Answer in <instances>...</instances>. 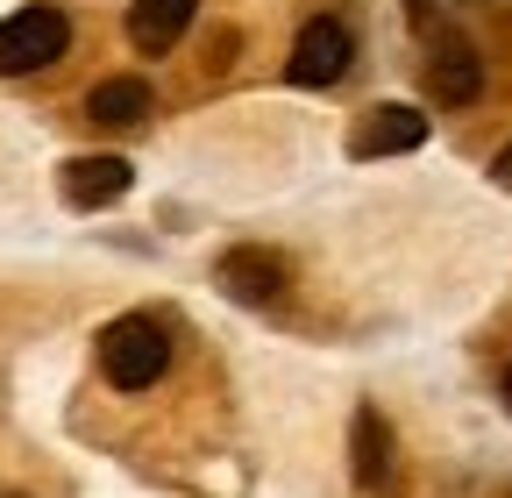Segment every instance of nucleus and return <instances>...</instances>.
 <instances>
[{"mask_svg": "<svg viewBox=\"0 0 512 498\" xmlns=\"http://www.w3.org/2000/svg\"><path fill=\"white\" fill-rule=\"evenodd\" d=\"M171 363V328L157 314H121L100 328V378L114 392H150Z\"/></svg>", "mask_w": 512, "mask_h": 498, "instance_id": "f257e3e1", "label": "nucleus"}, {"mask_svg": "<svg viewBox=\"0 0 512 498\" xmlns=\"http://www.w3.org/2000/svg\"><path fill=\"white\" fill-rule=\"evenodd\" d=\"M349 65H356V29H349L342 15H313V22L292 36L285 79H292V86H335Z\"/></svg>", "mask_w": 512, "mask_h": 498, "instance_id": "7ed1b4c3", "label": "nucleus"}, {"mask_svg": "<svg viewBox=\"0 0 512 498\" xmlns=\"http://www.w3.org/2000/svg\"><path fill=\"white\" fill-rule=\"evenodd\" d=\"M192 8H200V0H136V8H128V43L143 57H164L192 29Z\"/></svg>", "mask_w": 512, "mask_h": 498, "instance_id": "1a4fd4ad", "label": "nucleus"}, {"mask_svg": "<svg viewBox=\"0 0 512 498\" xmlns=\"http://www.w3.org/2000/svg\"><path fill=\"white\" fill-rule=\"evenodd\" d=\"M128 185H136V171H128V157H64V171H57V193L72 200L79 214H93V207H114Z\"/></svg>", "mask_w": 512, "mask_h": 498, "instance_id": "6e6552de", "label": "nucleus"}, {"mask_svg": "<svg viewBox=\"0 0 512 498\" xmlns=\"http://www.w3.org/2000/svg\"><path fill=\"white\" fill-rule=\"evenodd\" d=\"M498 392H505V406H512V363H505V385H498Z\"/></svg>", "mask_w": 512, "mask_h": 498, "instance_id": "f8f14e48", "label": "nucleus"}, {"mask_svg": "<svg viewBox=\"0 0 512 498\" xmlns=\"http://www.w3.org/2000/svg\"><path fill=\"white\" fill-rule=\"evenodd\" d=\"M427 143V114L420 107H370L356 129H349V157H406Z\"/></svg>", "mask_w": 512, "mask_h": 498, "instance_id": "0eeeda50", "label": "nucleus"}, {"mask_svg": "<svg viewBox=\"0 0 512 498\" xmlns=\"http://www.w3.org/2000/svg\"><path fill=\"white\" fill-rule=\"evenodd\" d=\"M72 50V22L57 8H22L0 22V79H22V72H43Z\"/></svg>", "mask_w": 512, "mask_h": 498, "instance_id": "f03ea898", "label": "nucleus"}, {"mask_svg": "<svg viewBox=\"0 0 512 498\" xmlns=\"http://www.w3.org/2000/svg\"><path fill=\"white\" fill-rule=\"evenodd\" d=\"M491 178H498V185H505V193H512V143H505V150L491 157Z\"/></svg>", "mask_w": 512, "mask_h": 498, "instance_id": "9b49d317", "label": "nucleus"}, {"mask_svg": "<svg viewBox=\"0 0 512 498\" xmlns=\"http://www.w3.org/2000/svg\"><path fill=\"white\" fill-rule=\"evenodd\" d=\"M86 114H93V121H107V129H136V121H150V114H157V100H150V86H143V79H100V86L86 93Z\"/></svg>", "mask_w": 512, "mask_h": 498, "instance_id": "9d476101", "label": "nucleus"}, {"mask_svg": "<svg viewBox=\"0 0 512 498\" xmlns=\"http://www.w3.org/2000/svg\"><path fill=\"white\" fill-rule=\"evenodd\" d=\"M214 285L228 299H242V306H278L285 285H292V264L278 257V249H264V242H242V249H228V257L214 264Z\"/></svg>", "mask_w": 512, "mask_h": 498, "instance_id": "39448f33", "label": "nucleus"}, {"mask_svg": "<svg viewBox=\"0 0 512 498\" xmlns=\"http://www.w3.org/2000/svg\"><path fill=\"white\" fill-rule=\"evenodd\" d=\"M427 93H434L441 107H477V93H484V57H477V43L434 36V50H427Z\"/></svg>", "mask_w": 512, "mask_h": 498, "instance_id": "423d86ee", "label": "nucleus"}, {"mask_svg": "<svg viewBox=\"0 0 512 498\" xmlns=\"http://www.w3.org/2000/svg\"><path fill=\"white\" fill-rule=\"evenodd\" d=\"M349 463H356V491L363 498H399L406 470H399L392 420H384L377 406H356V420H349Z\"/></svg>", "mask_w": 512, "mask_h": 498, "instance_id": "20e7f679", "label": "nucleus"}]
</instances>
